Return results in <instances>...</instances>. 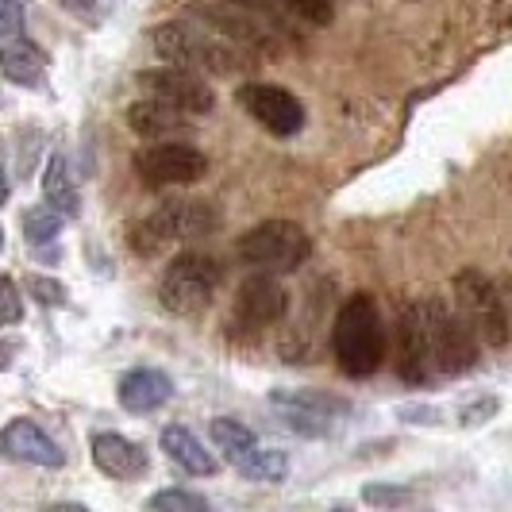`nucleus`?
<instances>
[{
    "label": "nucleus",
    "instance_id": "obj_1",
    "mask_svg": "<svg viewBox=\"0 0 512 512\" xmlns=\"http://www.w3.org/2000/svg\"><path fill=\"white\" fill-rule=\"evenodd\" d=\"M154 51L170 58L178 70H201V74L231 77L247 66V47L231 43L224 31L212 24H189V20H170L154 27Z\"/></svg>",
    "mask_w": 512,
    "mask_h": 512
},
{
    "label": "nucleus",
    "instance_id": "obj_2",
    "mask_svg": "<svg viewBox=\"0 0 512 512\" xmlns=\"http://www.w3.org/2000/svg\"><path fill=\"white\" fill-rule=\"evenodd\" d=\"M332 355L347 378H370L385 362V324L374 297L355 293L339 305L332 324Z\"/></svg>",
    "mask_w": 512,
    "mask_h": 512
},
{
    "label": "nucleus",
    "instance_id": "obj_3",
    "mask_svg": "<svg viewBox=\"0 0 512 512\" xmlns=\"http://www.w3.org/2000/svg\"><path fill=\"white\" fill-rule=\"evenodd\" d=\"M220 228V212L208 201H166L131 224L128 243L139 258H154L178 239H205Z\"/></svg>",
    "mask_w": 512,
    "mask_h": 512
},
{
    "label": "nucleus",
    "instance_id": "obj_4",
    "mask_svg": "<svg viewBox=\"0 0 512 512\" xmlns=\"http://www.w3.org/2000/svg\"><path fill=\"white\" fill-rule=\"evenodd\" d=\"M308 251H312V239L293 220H262L251 231H243L235 243L239 262L255 266L262 274H293L297 266H305Z\"/></svg>",
    "mask_w": 512,
    "mask_h": 512
},
{
    "label": "nucleus",
    "instance_id": "obj_5",
    "mask_svg": "<svg viewBox=\"0 0 512 512\" xmlns=\"http://www.w3.org/2000/svg\"><path fill=\"white\" fill-rule=\"evenodd\" d=\"M220 285V262L205 251H181L158 285V301L170 316H193L212 305Z\"/></svg>",
    "mask_w": 512,
    "mask_h": 512
},
{
    "label": "nucleus",
    "instance_id": "obj_6",
    "mask_svg": "<svg viewBox=\"0 0 512 512\" xmlns=\"http://www.w3.org/2000/svg\"><path fill=\"white\" fill-rule=\"evenodd\" d=\"M455 305L482 343H489V347L509 343V308L501 301V289L489 282L482 270L470 266V270L455 274Z\"/></svg>",
    "mask_w": 512,
    "mask_h": 512
},
{
    "label": "nucleus",
    "instance_id": "obj_7",
    "mask_svg": "<svg viewBox=\"0 0 512 512\" xmlns=\"http://www.w3.org/2000/svg\"><path fill=\"white\" fill-rule=\"evenodd\" d=\"M428 312V339H432V359L443 374H466L478 366V335L462 320L459 308L443 301H424Z\"/></svg>",
    "mask_w": 512,
    "mask_h": 512
},
{
    "label": "nucleus",
    "instance_id": "obj_8",
    "mask_svg": "<svg viewBox=\"0 0 512 512\" xmlns=\"http://www.w3.org/2000/svg\"><path fill=\"white\" fill-rule=\"evenodd\" d=\"M139 85L147 89V97L166 108H174L181 116H208L216 108V93L201 74L178 70V66H154L139 74Z\"/></svg>",
    "mask_w": 512,
    "mask_h": 512
},
{
    "label": "nucleus",
    "instance_id": "obj_9",
    "mask_svg": "<svg viewBox=\"0 0 512 512\" xmlns=\"http://www.w3.org/2000/svg\"><path fill=\"white\" fill-rule=\"evenodd\" d=\"M131 166L147 185H197L208 174L205 151L189 143H147L135 151Z\"/></svg>",
    "mask_w": 512,
    "mask_h": 512
},
{
    "label": "nucleus",
    "instance_id": "obj_10",
    "mask_svg": "<svg viewBox=\"0 0 512 512\" xmlns=\"http://www.w3.org/2000/svg\"><path fill=\"white\" fill-rule=\"evenodd\" d=\"M270 409L278 412L297 436L320 439L332 432V424L339 416H347V401L316 393V389H297V393L278 389V393H270Z\"/></svg>",
    "mask_w": 512,
    "mask_h": 512
},
{
    "label": "nucleus",
    "instance_id": "obj_11",
    "mask_svg": "<svg viewBox=\"0 0 512 512\" xmlns=\"http://www.w3.org/2000/svg\"><path fill=\"white\" fill-rule=\"evenodd\" d=\"M235 101L243 104L266 131L274 135H297L305 128V104L297 101L289 89L270 85V81H247L235 89Z\"/></svg>",
    "mask_w": 512,
    "mask_h": 512
},
{
    "label": "nucleus",
    "instance_id": "obj_12",
    "mask_svg": "<svg viewBox=\"0 0 512 512\" xmlns=\"http://www.w3.org/2000/svg\"><path fill=\"white\" fill-rule=\"evenodd\" d=\"M432 339H428V312L424 301H412L397 316V374L405 385H428L432 378Z\"/></svg>",
    "mask_w": 512,
    "mask_h": 512
},
{
    "label": "nucleus",
    "instance_id": "obj_13",
    "mask_svg": "<svg viewBox=\"0 0 512 512\" xmlns=\"http://www.w3.org/2000/svg\"><path fill=\"white\" fill-rule=\"evenodd\" d=\"M285 305H289V297H285L282 282L274 274H251V278H243L239 289H235V308L231 312H235V320L243 328L262 332V328L282 324Z\"/></svg>",
    "mask_w": 512,
    "mask_h": 512
},
{
    "label": "nucleus",
    "instance_id": "obj_14",
    "mask_svg": "<svg viewBox=\"0 0 512 512\" xmlns=\"http://www.w3.org/2000/svg\"><path fill=\"white\" fill-rule=\"evenodd\" d=\"M0 455L12 462H27V466H43V470H58L66 462L62 447L35 420H27V416H16V420L4 424V432H0Z\"/></svg>",
    "mask_w": 512,
    "mask_h": 512
},
{
    "label": "nucleus",
    "instance_id": "obj_15",
    "mask_svg": "<svg viewBox=\"0 0 512 512\" xmlns=\"http://www.w3.org/2000/svg\"><path fill=\"white\" fill-rule=\"evenodd\" d=\"M116 397H120V405L128 412L147 416V412H158L162 405H170L174 382H170V374H162V370H154V366H135V370H128V374L120 378Z\"/></svg>",
    "mask_w": 512,
    "mask_h": 512
},
{
    "label": "nucleus",
    "instance_id": "obj_16",
    "mask_svg": "<svg viewBox=\"0 0 512 512\" xmlns=\"http://www.w3.org/2000/svg\"><path fill=\"white\" fill-rule=\"evenodd\" d=\"M93 462L104 478H116V482H131L147 470V451L139 443H131L120 432H97L93 436Z\"/></svg>",
    "mask_w": 512,
    "mask_h": 512
},
{
    "label": "nucleus",
    "instance_id": "obj_17",
    "mask_svg": "<svg viewBox=\"0 0 512 512\" xmlns=\"http://www.w3.org/2000/svg\"><path fill=\"white\" fill-rule=\"evenodd\" d=\"M162 451H166V459H174L185 470V474H193V478H212L220 466L212 459V451H208L201 439L193 436L189 428H181V424H170V428H162Z\"/></svg>",
    "mask_w": 512,
    "mask_h": 512
},
{
    "label": "nucleus",
    "instance_id": "obj_18",
    "mask_svg": "<svg viewBox=\"0 0 512 512\" xmlns=\"http://www.w3.org/2000/svg\"><path fill=\"white\" fill-rule=\"evenodd\" d=\"M47 66H51L47 51L27 43V39H12L0 51V74L8 77V81H16V85H43L47 81Z\"/></svg>",
    "mask_w": 512,
    "mask_h": 512
},
{
    "label": "nucleus",
    "instance_id": "obj_19",
    "mask_svg": "<svg viewBox=\"0 0 512 512\" xmlns=\"http://www.w3.org/2000/svg\"><path fill=\"white\" fill-rule=\"evenodd\" d=\"M128 128L135 131V135H143V139L158 143V139L181 135L189 124H185V116H181V112H174V108H166V104H158V101L147 97V101H135L128 108Z\"/></svg>",
    "mask_w": 512,
    "mask_h": 512
},
{
    "label": "nucleus",
    "instance_id": "obj_20",
    "mask_svg": "<svg viewBox=\"0 0 512 512\" xmlns=\"http://www.w3.org/2000/svg\"><path fill=\"white\" fill-rule=\"evenodd\" d=\"M43 197L62 216H77L81 212V193H77L74 178H70L66 158H58V154H54L51 162H47V170H43Z\"/></svg>",
    "mask_w": 512,
    "mask_h": 512
},
{
    "label": "nucleus",
    "instance_id": "obj_21",
    "mask_svg": "<svg viewBox=\"0 0 512 512\" xmlns=\"http://www.w3.org/2000/svg\"><path fill=\"white\" fill-rule=\"evenodd\" d=\"M208 436L216 443V451L224 455V459L235 466V462L243 459L247 451H255L258 447V436L247 428V424H239V420H231V416H216L212 424H208Z\"/></svg>",
    "mask_w": 512,
    "mask_h": 512
},
{
    "label": "nucleus",
    "instance_id": "obj_22",
    "mask_svg": "<svg viewBox=\"0 0 512 512\" xmlns=\"http://www.w3.org/2000/svg\"><path fill=\"white\" fill-rule=\"evenodd\" d=\"M235 470H239L247 482H285V474H289V455H285V451L255 447V451H247L243 459L235 462Z\"/></svg>",
    "mask_w": 512,
    "mask_h": 512
},
{
    "label": "nucleus",
    "instance_id": "obj_23",
    "mask_svg": "<svg viewBox=\"0 0 512 512\" xmlns=\"http://www.w3.org/2000/svg\"><path fill=\"white\" fill-rule=\"evenodd\" d=\"M147 512H216L208 505L201 493H193V489H158L151 501H147Z\"/></svg>",
    "mask_w": 512,
    "mask_h": 512
},
{
    "label": "nucleus",
    "instance_id": "obj_24",
    "mask_svg": "<svg viewBox=\"0 0 512 512\" xmlns=\"http://www.w3.org/2000/svg\"><path fill=\"white\" fill-rule=\"evenodd\" d=\"M58 231H62V212H54L51 205L27 208V216H24V235H27V243L43 247V243H51V239H58Z\"/></svg>",
    "mask_w": 512,
    "mask_h": 512
},
{
    "label": "nucleus",
    "instance_id": "obj_25",
    "mask_svg": "<svg viewBox=\"0 0 512 512\" xmlns=\"http://www.w3.org/2000/svg\"><path fill=\"white\" fill-rule=\"evenodd\" d=\"M282 8H289L297 20H305L312 27H328L335 20L332 0H282Z\"/></svg>",
    "mask_w": 512,
    "mask_h": 512
},
{
    "label": "nucleus",
    "instance_id": "obj_26",
    "mask_svg": "<svg viewBox=\"0 0 512 512\" xmlns=\"http://www.w3.org/2000/svg\"><path fill=\"white\" fill-rule=\"evenodd\" d=\"M20 320H24V297H20L12 278L0 274V328H12Z\"/></svg>",
    "mask_w": 512,
    "mask_h": 512
},
{
    "label": "nucleus",
    "instance_id": "obj_27",
    "mask_svg": "<svg viewBox=\"0 0 512 512\" xmlns=\"http://www.w3.org/2000/svg\"><path fill=\"white\" fill-rule=\"evenodd\" d=\"M362 501H366V505H374V509H397V505H409L412 489H405V486H382V482H374V486L362 489Z\"/></svg>",
    "mask_w": 512,
    "mask_h": 512
},
{
    "label": "nucleus",
    "instance_id": "obj_28",
    "mask_svg": "<svg viewBox=\"0 0 512 512\" xmlns=\"http://www.w3.org/2000/svg\"><path fill=\"white\" fill-rule=\"evenodd\" d=\"M497 409H501V401H497L493 393H482V397H474L470 405H462V409H459V424H462V428H478V424L493 420V416H497Z\"/></svg>",
    "mask_w": 512,
    "mask_h": 512
},
{
    "label": "nucleus",
    "instance_id": "obj_29",
    "mask_svg": "<svg viewBox=\"0 0 512 512\" xmlns=\"http://www.w3.org/2000/svg\"><path fill=\"white\" fill-rule=\"evenodd\" d=\"M27 293L35 297V305H43V308L66 305V289L54 282V278H47V274H35V278H27Z\"/></svg>",
    "mask_w": 512,
    "mask_h": 512
},
{
    "label": "nucleus",
    "instance_id": "obj_30",
    "mask_svg": "<svg viewBox=\"0 0 512 512\" xmlns=\"http://www.w3.org/2000/svg\"><path fill=\"white\" fill-rule=\"evenodd\" d=\"M228 4L239 8V12L258 16L262 24H278V8H282V0H228Z\"/></svg>",
    "mask_w": 512,
    "mask_h": 512
},
{
    "label": "nucleus",
    "instance_id": "obj_31",
    "mask_svg": "<svg viewBox=\"0 0 512 512\" xmlns=\"http://www.w3.org/2000/svg\"><path fill=\"white\" fill-rule=\"evenodd\" d=\"M20 27H24V12H20V4H16V0H8V4L0 8V39H4V43H12V39L20 35Z\"/></svg>",
    "mask_w": 512,
    "mask_h": 512
},
{
    "label": "nucleus",
    "instance_id": "obj_32",
    "mask_svg": "<svg viewBox=\"0 0 512 512\" xmlns=\"http://www.w3.org/2000/svg\"><path fill=\"white\" fill-rule=\"evenodd\" d=\"M43 512H89L85 505H77V501H54V505H47Z\"/></svg>",
    "mask_w": 512,
    "mask_h": 512
},
{
    "label": "nucleus",
    "instance_id": "obj_33",
    "mask_svg": "<svg viewBox=\"0 0 512 512\" xmlns=\"http://www.w3.org/2000/svg\"><path fill=\"white\" fill-rule=\"evenodd\" d=\"M12 359H16V351H12V347L0 339V370H8V366H12Z\"/></svg>",
    "mask_w": 512,
    "mask_h": 512
},
{
    "label": "nucleus",
    "instance_id": "obj_34",
    "mask_svg": "<svg viewBox=\"0 0 512 512\" xmlns=\"http://www.w3.org/2000/svg\"><path fill=\"white\" fill-rule=\"evenodd\" d=\"M8 197H12V185H8L4 170H0V205H8Z\"/></svg>",
    "mask_w": 512,
    "mask_h": 512
},
{
    "label": "nucleus",
    "instance_id": "obj_35",
    "mask_svg": "<svg viewBox=\"0 0 512 512\" xmlns=\"http://www.w3.org/2000/svg\"><path fill=\"white\" fill-rule=\"evenodd\" d=\"M0 251H4V228H0Z\"/></svg>",
    "mask_w": 512,
    "mask_h": 512
},
{
    "label": "nucleus",
    "instance_id": "obj_36",
    "mask_svg": "<svg viewBox=\"0 0 512 512\" xmlns=\"http://www.w3.org/2000/svg\"><path fill=\"white\" fill-rule=\"evenodd\" d=\"M332 512H351V509H332Z\"/></svg>",
    "mask_w": 512,
    "mask_h": 512
},
{
    "label": "nucleus",
    "instance_id": "obj_37",
    "mask_svg": "<svg viewBox=\"0 0 512 512\" xmlns=\"http://www.w3.org/2000/svg\"><path fill=\"white\" fill-rule=\"evenodd\" d=\"M4 4H8V0H0V8H4Z\"/></svg>",
    "mask_w": 512,
    "mask_h": 512
}]
</instances>
